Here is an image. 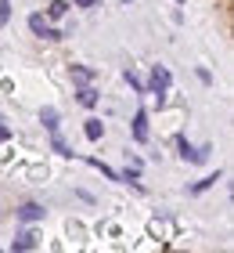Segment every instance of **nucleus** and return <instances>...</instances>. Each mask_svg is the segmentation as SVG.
<instances>
[{"label":"nucleus","instance_id":"1","mask_svg":"<svg viewBox=\"0 0 234 253\" xmlns=\"http://www.w3.org/2000/svg\"><path fill=\"white\" fill-rule=\"evenodd\" d=\"M169 84H173L169 69H166V65H155V69H151V84H148L144 90H148V94H155V101L162 105V101H166V90H169Z\"/></svg>","mask_w":234,"mask_h":253},{"label":"nucleus","instance_id":"2","mask_svg":"<svg viewBox=\"0 0 234 253\" xmlns=\"http://www.w3.org/2000/svg\"><path fill=\"white\" fill-rule=\"evenodd\" d=\"M29 29L36 33V37H47V40H62V33L47 26V18H43V15H29Z\"/></svg>","mask_w":234,"mask_h":253},{"label":"nucleus","instance_id":"3","mask_svg":"<svg viewBox=\"0 0 234 253\" xmlns=\"http://www.w3.org/2000/svg\"><path fill=\"white\" fill-rule=\"evenodd\" d=\"M134 141H140V145L148 141V112L144 109H137V116H134Z\"/></svg>","mask_w":234,"mask_h":253},{"label":"nucleus","instance_id":"4","mask_svg":"<svg viewBox=\"0 0 234 253\" xmlns=\"http://www.w3.org/2000/svg\"><path fill=\"white\" fill-rule=\"evenodd\" d=\"M18 221H26V224H33V221H43V206L40 203H26L18 210Z\"/></svg>","mask_w":234,"mask_h":253},{"label":"nucleus","instance_id":"5","mask_svg":"<svg viewBox=\"0 0 234 253\" xmlns=\"http://www.w3.org/2000/svg\"><path fill=\"white\" fill-rule=\"evenodd\" d=\"M205 152H209V148H191V145L180 137V156L187 159V163H205Z\"/></svg>","mask_w":234,"mask_h":253},{"label":"nucleus","instance_id":"6","mask_svg":"<svg viewBox=\"0 0 234 253\" xmlns=\"http://www.w3.org/2000/svg\"><path fill=\"white\" fill-rule=\"evenodd\" d=\"M36 246H40L36 232H22V235L15 239V243H11V250H18V253H22V250H36Z\"/></svg>","mask_w":234,"mask_h":253},{"label":"nucleus","instance_id":"7","mask_svg":"<svg viewBox=\"0 0 234 253\" xmlns=\"http://www.w3.org/2000/svg\"><path fill=\"white\" fill-rule=\"evenodd\" d=\"M83 130H87V137H90V141H101V137H104V123H101V120H87V126H83Z\"/></svg>","mask_w":234,"mask_h":253},{"label":"nucleus","instance_id":"8","mask_svg":"<svg viewBox=\"0 0 234 253\" xmlns=\"http://www.w3.org/2000/svg\"><path fill=\"white\" fill-rule=\"evenodd\" d=\"M79 105H87V109H94V105H98V90H94V87H79Z\"/></svg>","mask_w":234,"mask_h":253},{"label":"nucleus","instance_id":"9","mask_svg":"<svg viewBox=\"0 0 234 253\" xmlns=\"http://www.w3.org/2000/svg\"><path fill=\"white\" fill-rule=\"evenodd\" d=\"M68 11V0H51V7H47V18H62Z\"/></svg>","mask_w":234,"mask_h":253},{"label":"nucleus","instance_id":"10","mask_svg":"<svg viewBox=\"0 0 234 253\" xmlns=\"http://www.w3.org/2000/svg\"><path fill=\"white\" fill-rule=\"evenodd\" d=\"M90 76L94 73H90L87 65H72V80H76V84H90Z\"/></svg>","mask_w":234,"mask_h":253},{"label":"nucleus","instance_id":"11","mask_svg":"<svg viewBox=\"0 0 234 253\" xmlns=\"http://www.w3.org/2000/svg\"><path fill=\"white\" fill-rule=\"evenodd\" d=\"M40 120H43L47 130H58V112H54V109H43V112H40Z\"/></svg>","mask_w":234,"mask_h":253},{"label":"nucleus","instance_id":"12","mask_svg":"<svg viewBox=\"0 0 234 253\" xmlns=\"http://www.w3.org/2000/svg\"><path fill=\"white\" fill-rule=\"evenodd\" d=\"M216 181H220V174H209V177H205V181H198V185H195V188H191V192H195V195H198V192H205V188H213V185H216Z\"/></svg>","mask_w":234,"mask_h":253},{"label":"nucleus","instance_id":"13","mask_svg":"<svg viewBox=\"0 0 234 253\" xmlns=\"http://www.w3.org/2000/svg\"><path fill=\"white\" fill-rule=\"evenodd\" d=\"M126 84H130L134 90H140V94H148V90H144V84H140V76H137V73H130V69H126Z\"/></svg>","mask_w":234,"mask_h":253},{"label":"nucleus","instance_id":"14","mask_svg":"<svg viewBox=\"0 0 234 253\" xmlns=\"http://www.w3.org/2000/svg\"><path fill=\"white\" fill-rule=\"evenodd\" d=\"M72 4H76V7H94L98 0H72Z\"/></svg>","mask_w":234,"mask_h":253},{"label":"nucleus","instance_id":"15","mask_svg":"<svg viewBox=\"0 0 234 253\" xmlns=\"http://www.w3.org/2000/svg\"><path fill=\"white\" fill-rule=\"evenodd\" d=\"M7 137H11V130H7L4 123H0V141H7Z\"/></svg>","mask_w":234,"mask_h":253}]
</instances>
